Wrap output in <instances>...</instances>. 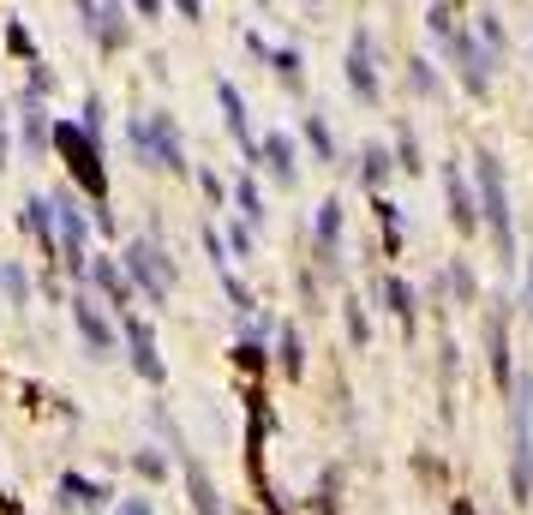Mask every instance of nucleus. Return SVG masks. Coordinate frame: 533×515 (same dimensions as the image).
<instances>
[{
    "instance_id": "2f4dec72",
    "label": "nucleus",
    "mask_w": 533,
    "mask_h": 515,
    "mask_svg": "<svg viewBox=\"0 0 533 515\" xmlns=\"http://www.w3.org/2000/svg\"><path fill=\"white\" fill-rule=\"evenodd\" d=\"M444 282L462 294V306H474V294H480V288H474V264H468V258H450V264H444Z\"/></svg>"
},
{
    "instance_id": "aec40b11",
    "label": "nucleus",
    "mask_w": 533,
    "mask_h": 515,
    "mask_svg": "<svg viewBox=\"0 0 533 515\" xmlns=\"http://www.w3.org/2000/svg\"><path fill=\"white\" fill-rule=\"evenodd\" d=\"M300 138H306L312 162H324V168H342V150H336V132H330V120H324V114H306V120H300Z\"/></svg>"
},
{
    "instance_id": "2eb2a0df",
    "label": "nucleus",
    "mask_w": 533,
    "mask_h": 515,
    "mask_svg": "<svg viewBox=\"0 0 533 515\" xmlns=\"http://www.w3.org/2000/svg\"><path fill=\"white\" fill-rule=\"evenodd\" d=\"M132 24H138V18H126V6H120V0H96V18H90V42H96L102 54H120V48L132 42Z\"/></svg>"
},
{
    "instance_id": "0eeeda50",
    "label": "nucleus",
    "mask_w": 533,
    "mask_h": 515,
    "mask_svg": "<svg viewBox=\"0 0 533 515\" xmlns=\"http://www.w3.org/2000/svg\"><path fill=\"white\" fill-rule=\"evenodd\" d=\"M66 318H72V330H78V342H84V354L90 360H120V324H114V312L96 300V294H66Z\"/></svg>"
},
{
    "instance_id": "412c9836",
    "label": "nucleus",
    "mask_w": 533,
    "mask_h": 515,
    "mask_svg": "<svg viewBox=\"0 0 533 515\" xmlns=\"http://www.w3.org/2000/svg\"><path fill=\"white\" fill-rule=\"evenodd\" d=\"M180 474H186V498H192V515H228V510H222V498H216V486H210V474H204L192 456L180 462Z\"/></svg>"
},
{
    "instance_id": "4468645a",
    "label": "nucleus",
    "mask_w": 533,
    "mask_h": 515,
    "mask_svg": "<svg viewBox=\"0 0 533 515\" xmlns=\"http://www.w3.org/2000/svg\"><path fill=\"white\" fill-rule=\"evenodd\" d=\"M84 282H90V288L102 294V306H108V312H120V318L138 306V294H132V282H126L120 258H90V276H84Z\"/></svg>"
},
{
    "instance_id": "4be33fe9",
    "label": "nucleus",
    "mask_w": 533,
    "mask_h": 515,
    "mask_svg": "<svg viewBox=\"0 0 533 515\" xmlns=\"http://www.w3.org/2000/svg\"><path fill=\"white\" fill-rule=\"evenodd\" d=\"M354 174H360V186H366V192H384V180L396 174V156H390V144H366Z\"/></svg>"
},
{
    "instance_id": "49530a36",
    "label": "nucleus",
    "mask_w": 533,
    "mask_h": 515,
    "mask_svg": "<svg viewBox=\"0 0 533 515\" xmlns=\"http://www.w3.org/2000/svg\"><path fill=\"white\" fill-rule=\"evenodd\" d=\"M252 6H270V0H252Z\"/></svg>"
},
{
    "instance_id": "a878e982",
    "label": "nucleus",
    "mask_w": 533,
    "mask_h": 515,
    "mask_svg": "<svg viewBox=\"0 0 533 515\" xmlns=\"http://www.w3.org/2000/svg\"><path fill=\"white\" fill-rule=\"evenodd\" d=\"M372 216H378V234L390 240V258H396L402 252V204L384 198V192H372Z\"/></svg>"
},
{
    "instance_id": "1a4fd4ad",
    "label": "nucleus",
    "mask_w": 533,
    "mask_h": 515,
    "mask_svg": "<svg viewBox=\"0 0 533 515\" xmlns=\"http://www.w3.org/2000/svg\"><path fill=\"white\" fill-rule=\"evenodd\" d=\"M120 354H126V366H132L144 384H162V378H168L162 348H156V330H150V318H138V312L120 318Z\"/></svg>"
},
{
    "instance_id": "de8ad7c7",
    "label": "nucleus",
    "mask_w": 533,
    "mask_h": 515,
    "mask_svg": "<svg viewBox=\"0 0 533 515\" xmlns=\"http://www.w3.org/2000/svg\"><path fill=\"white\" fill-rule=\"evenodd\" d=\"M306 6H318V0H306Z\"/></svg>"
},
{
    "instance_id": "f8f14e48",
    "label": "nucleus",
    "mask_w": 533,
    "mask_h": 515,
    "mask_svg": "<svg viewBox=\"0 0 533 515\" xmlns=\"http://www.w3.org/2000/svg\"><path fill=\"white\" fill-rule=\"evenodd\" d=\"M18 144H24V156L30 162H42L48 150H54V114H48V102L42 96H30V90H18Z\"/></svg>"
},
{
    "instance_id": "f257e3e1",
    "label": "nucleus",
    "mask_w": 533,
    "mask_h": 515,
    "mask_svg": "<svg viewBox=\"0 0 533 515\" xmlns=\"http://www.w3.org/2000/svg\"><path fill=\"white\" fill-rule=\"evenodd\" d=\"M474 198H480V228L492 234L498 264H516V210H510V174L498 150H474Z\"/></svg>"
},
{
    "instance_id": "a211bd4d",
    "label": "nucleus",
    "mask_w": 533,
    "mask_h": 515,
    "mask_svg": "<svg viewBox=\"0 0 533 515\" xmlns=\"http://www.w3.org/2000/svg\"><path fill=\"white\" fill-rule=\"evenodd\" d=\"M24 228H30V240L42 246V258L60 264V240H54V204H48V192H30V198H24Z\"/></svg>"
},
{
    "instance_id": "ddd939ff",
    "label": "nucleus",
    "mask_w": 533,
    "mask_h": 515,
    "mask_svg": "<svg viewBox=\"0 0 533 515\" xmlns=\"http://www.w3.org/2000/svg\"><path fill=\"white\" fill-rule=\"evenodd\" d=\"M54 498H60V510L102 515V510H114V498H120V492H114L108 480H84V474H72V468H66V474L54 480Z\"/></svg>"
},
{
    "instance_id": "20e7f679",
    "label": "nucleus",
    "mask_w": 533,
    "mask_h": 515,
    "mask_svg": "<svg viewBox=\"0 0 533 515\" xmlns=\"http://www.w3.org/2000/svg\"><path fill=\"white\" fill-rule=\"evenodd\" d=\"M510 504L528 510L533 504V372L522 366L510 384Z\"/></svg>"
},
{
    "instance_id": "b1692460",
    "label": "nucleus",
    "mask_w": 533,
    "mask_h": 515,
    "mask_svg": "<svg viewBox=\"0 0 533 515\" xmlns=\"http://www.w3.org/2000/svg\"><path fill=\"white\" fill-rule=\"evenodd\" d=\"M276 366H282V378H300L306 372V336H300V324H282L276 330Z\"/></svg>"
},
{
    "instance_id": "9b49d317",
    "label": "nucleus",
    "mask_w": 533,
    "mask_h": 515,
    "mask_svg": "<svg viewBox=\"0 0 533 515\" xmlns=\"http://www.w3.org/2000/svg\"><path fill=\"white\" fill-rule=\"evenodd\" d=\"M438 180H444V204H450V228L462 240L480 234V198H474V180L456 168V162H438Z\"/></svg>"
},
{
    "instance_id": "dca6fc26",
    "label": "nucleus",
    "mask_w": 533,
    "mask_h": 515,
    "mask_svg": "<svg viewBox=\"0 0 533 515\" xmlns=\"http://www.w3.org/2000/svg\"><path fill=\"white\" fill-rule=\"evenodd\" d=\"M486 354H492V384H498V396H510L516 366H510V324H504V306L486 312Z\"/></svg>"
},
{
    "instance_id": "a18cd8bd",
    "label": "nucleus",
    "mask_w": 533,
    "mask_h": 515,
    "mask_svg": "<svg viewBox=\"0 0 533 515\" xmlns=\"http://www.w3.org/2000/svg\"><path fill=\"white\" fill-rule=\"evenodd\" d=\"M528 306H533V264H528Z\"/></svg>"
},
{
    "instance_id": "7ed1b4c3",
    "label": "nucleus",
    "mask_w": 533,
    "mask_h": 515,
    "mask_svg": "<svg viewBox=\"0 0 533 515\" xmlns=\"http://www.w3.org/2000/svg\"><path fill=\"white\" fill-rule=\"evenodd\" d=\"M126 150H132V162L144 168V174H192V162H186V138H180V126H174V114L168 108H150V114H132L126 120Z\"/></svg>"
},
{
    "instance_id": "6e6552de",
    "label": "nucleus",
    "mask_w": 533,
    "mask_h": 515,
    "mask_svg": "<svg viewBox=\"0 0 533 515\" xmlns=\"http://www.w3.org/2000/svg\"><path fill=\"white\" fill-rule=\"evenodd\" d=\"M342 78H348V96L360 102V108H384V78H378V42H372V30L360 24L354 36H348V54H342Z\"/></svg>"
},
{
    "instance_id": "c03bdc74",
    "label": "nucleus",
    "mask_w": 533,
    "mask_h": 515,
    "mask_svg": "<svg viewBox=\"0 0 533 515\" xmlns=\"http://www.w3.org/2000/svg\"><path fill=\"white\" fill-rule=\"evenodd\" d=\"M0 510H6V515H12V510H18V504H12V498H6V492H0Z\"/></svg>"
},
{
    "instance_id": "58836bf2",
    "label": "nucleus",
    "mask_w": 533,
    "mask_h": 515,
    "mask_svg": "<svg viewBox=\"0 0 533 515\" xmlns=\"http://www.w3.org/2000/svg\"><path fill=\"white\" fill-rule=\"evenodd\" d=\"M6 156H12V114H6V96H0V168H6Z\"/></svg>"
},
{
    "instance_id": "cd10ccee",
    "label": "nucleus",
    "mask_w": 533,
    "mask_h": 515,
    "mask_svg": "<svg viewBox=\"0 0 533 515\" xmlns=\"http://www.w3.org/2000/svg\"><path fill=\"white\" fill-rule=\"evenodd\" d=\"M474 36H480V48H486L492 60L510 54V36H504V18H498V12H480V18H474Z\"/></svg>"
},
{
    "instance_id": "393cba45",
    "label": "nucleus",
    "mask_w": 533,
    "mask_h": 515,
    "mask_svg": "<svg viewBox=\"0 0 533 515\" xmlns=\"http://www.w3.org/2000/svg\"><path fill=\"white\" fill-rule=\"evenodd\" d=\"M0 300H6L12 312H24V306H30V270H24L18 258H6V264H0Z\"/></svg>"
},
{
    "instance_id": "39448f33",
    "label": "nucleus",
    "mask_w": 533,
    "mask_h": 515,
    "mask_svg": "<svg viewBox=\"0 0 533 515\" xmlns=\"http://www.w3.org/2000/svg\"><path fill=\"white\" fill-rule=\"evenodd\" d=\"M120 270H126L132 294H138V300H150V312H156V306H168V294H174V282H180V264L168 258L162 234H132V240H126V252H120Z\"/></svg>"
},
{
    "instance_id": "7c9ffc66",
    "label": "nucleus",
    "mask_w": 533,
    "mask_h": 515,
    "mask_svg": "<svg viewBox=\"0 0 533 515\" xmlns=\"http://www.w3.org/2000/svg\"><path fill=\"white\" fill-rule=\"evenodd\" d=\"M132 468H138V480H168L174 456H168V450H156V444H144V450L132 456Z\"/></svg>"
},
{
    "instance_id": "37998d69",
    "label": "nucleus",
    "mask_w": 533,
    "mask_h": 515,
    "mask_svg": "<svg viewBox=\"0 0 533 515\" xmlns=\"http://www.w3.org/2000/svg\"><path fill=\"white\" fill-rule=\"evenodd\" d=\"M78 6V18H84V30H90V18H96V0H72Z\"/></svg>"
},
{
    "instance_id": "9d476101",
    "label": "nucleus",
    "mask_w": 533,
    "mask_h": 515,
    "mask_svg": "<svg viewBox=\"0 0 533 515\" xmlns=\"http://www.w3.org/2000/svg\"><path fill=\"white\" fill-rule=\"evenodd\" d=\"M342 234H348V210H342V198H324L318 222H312V252H318V276L324 282L342 276Z\"/></svg>"
},
{
    "instance_id": "423d86ee",
    "label": "nucleus",
    "mask_w": 533,
    "mask_h": 515,
    "mask_svg": "<svg viewBox=\"0 0 533 515\" xmlns=\"http://www.w3.org/2000/svg\"><path fill=\"white\" fill-rule=\"evenodd\" d=\"M48 204H54V240H60V270H66L72 282H84V276H90V216L78 210L72 186H54V192H48Z\"/></svg>"
},
{
    "instance_id": "f704fd0d",
    "label": "nucleus",
    "mask_w": 533,
    "mask_h": 515,
    "mask_svg": "<svg viewBox=\"0 0 533 515\" xmlns=\"http://www.w3.org/2000/svg\"><path fill=\"white\" fill-rule=\"evenodd\" d=\"M342 318H348V342H354V348H366V342H372V324H366L360 300H342Z\"/></svg>"
},
{
    "instance_id": "6ab92c4d",
    "label": "nucleus",
    "mask_w": 533,
    "mask_h": 515,
    "mask_svg": "<svg viewBox=\"0 0 533 515\" xmlns=\"http://www.w3.org/2000/svg\"><path fill=\"white\" fill-rule=\"evenodd\" d=\"M378 306H384L408 336H414V324H420V300H414V288H408L402 276H378Z\"/></svg>"
},
{
    "instance_id": "f03ea898",
    "label": "nucleus",
    "mask_w": 533,
    "mask_h": 515,
    "mask_svg": "<svg viewBox=\"0 0 533 515\" xmlns=\"http://www.w3.org/2000/svg\"><path fill=\"white\" fill-rule=\"evenodd\" d=\"M426 30H432V42L444 48V60L456 66L462 90H468L474 102H486V96H492V72H498V60L480 48V36H474V30H462L450 6H432V12H426Z\"/></svg>"
},
{
    "instance_id": "ea45409f",
    "label": "nucleus",
    "mask_w": 533,
    "mask_h": 515,
    "mask_svg": "<svg viewBox=\"0 0 533 515\" xmlns=\"http://www.w3.org/2000/svg\"><path fill=\"white\" fill-rule=\"evenodd\" d=\"M108 515H156V510H150V498H114Z\"/></svg>"
},
{
    "instance_id": "c9c22d12",
    "label": "nucleus",
    "mask_w": 533,
    "mask_h": 515,
    "mask_svg": "<svg viewBox=\"0 0 533 515\" xmlns=\"http://www.w3.org/2000/svg\"><path fill=\"white\" fill-rule=\"evenodd\" d=\"M234 366H240V372H258V366H264V342H258V336L234 342Z\"/></svg>"
},
{
    "instance_id": "c756f323",
    "label": "nucleus",
    "mask_w": 533,
    "mask_h": 515,
    "mask_svg": "<svg viewBox=\"0 0 533 515\" xmlns=\"http://www.w3.org/2000/svg\"><path fill=\"white\" fill-rule=\"evenodd\" d=\"M234 210H240V222H246V228H258V222L270 216V210H264V198H258V186H252V174H240V180H234Z\"/></svg>"
},
{
    "instance_id": "4c0bfd02",
    "label": "nucleus",
    "mask_w": 533,
    "mask_h": 515,
    "mask_svg": "<svg viewBox=\"0 0 533 515\" xmlns=\"http://www.w3.org/2000/svg\"><path fill=\"white\" fill-rule=\"evenodd\" d=\"M126 6H132L138 24H156V18H162V0H126Z\"/></svg>"
},
{
    "instance_id": "79ce46f5",
    "label": "nucleus",
    "mask_w": 533,
    "mask_h": 515,
    "mask_svg": "<svg viewBox=\"0 0 533 515\" xmlns=\"http://www.w3.org/2000/svg\"><path fill=\"white\" fill-rule=\"evenodd\" d=\"M174 12H180L186 24H198V18H204V0H174Z\"/></svg>"
},
{
    "instance_id": "5701e85b",
    "label": "nucleus",
    "mask_w": 533,
    "mask_h": 515,
    "mask_svg": "<svg viewBox=\"0 0 533 515\" xmlns=\"http://www.w3.org/2000/svg\"><path fill=\"white\" fill-rule=\"evenodd\" d=\"M408 90L420 102H444V72L426 60V54H408Z\"/></svg>"
},
{
    "instance_id": "bb28decb",
    "label": "nucleus",
    "mask_w": 533,
    "mask_h": 515,
    "mask_svg": "<svg viewBox=\"0 0 533 515\" xmlns=\"http://www.w3.org/2000/svg\"><path fill=\"white\" fill-rule=\"evenodd\" d=\"M270 72H276L288 90H306V54H300V48H270Z\"/></svg>"
},
{
    "instance_id": "f3484780",
    "label": "nucleus",
    "mask_w": 533,
    "mask_h": 515,
    "mask_svg": "<svg viewBox=\"0 0 533 515\" xmlns=\"http://www.w3.org/2000/svg\"><path fill=\"white\" fill-rule=\"evenodd\" d=\"M258 144H264V168H270V180L294 192V180H300V144H294V132H270V138H258Z\"/></svg>"
},
{
    "instance_id": "09e8293b",
    "label": "nucleus",
    "mask_w": 533,
    "mask_h": 515,
    "mask_svg": "<svg viewBox=\"0 0 533 515\" xmlns=\"http://www.w3.org/2000/svg\"><path fill=\"white\" fill-rule=\"evenodd\" d=\"M240 515H252V510H240Z\"/></svg>"
},
{
    "instance_id": "72a5a7b5",
    "label": "nucleus",
    "mask_w": 533,
    "mask_h": 515,
    "mask_svg": "<svg viewBox=\"0 0 533 515\" xmlns=\"http://www.w3.org/2000/svg\"><path fill=\"white\" fill-rule=\"evenodd\" d=\"M6 48H12L24 66H30V60H42V54H36V42H30V30H24V18H6Z\"/></svg>"
},
{
    "instance_id": "473e14b6",
    "label": "nucleus",
    "mask_w": 533,
    "mask_h": 515,
    "mask_svg": "<svg viewBox=\"0 0 533 515\" xmlns=\"http://www.w3.org/2000/svg\"><path fill=\"white\" fill-rule=\"evenodd\" d=\"M222 246H228V252H234V258H240V264H246V258H252V252H258V240H252V228H246V222H240V216H234V222H228V228H222Z\"/></svg>"
},
{
    "instance_id": "c85d7f7f",
    "label": "nucleus",
    "mask_w": 533,
    "mask_h": 515,
    "mask_svg": "<svg viewBox=\"0 0 533 515\" xmlns=\"http://www.w3.org/2000/svg\"><path fill=\"white\" fill-rule=\"evenodd\" d=\"M390 156H396V168H402V174H420V168H426L420 138H414V126H408V120H396V150H390Z\"/></svg>"
},
{
    "instance_id": "e433bc0d",
    "label": "nucleus",
    "mask_w": 533,
    "mask_h": 515,
    "mask_svg": "<svg viewBox=\"0 0 533 515\" xmlns=\"http://www.w3.org/2000/svg\"><path fill=\"white\" fill-rule=\"evenodd\" d=\"M102 114H108V108H102V96H96V90H90V96H84V120H78V126H84V132H96V138H102Z\"/></svg>"
},
{
    "instance_id": "a19ab883",
    "label": "nucleus",
    "mask_w": 533,
    "mask_h": 515,
    "mask_svg": "<svg viewBox=\"0 0 533 515\" xmlns=\"http://www.w3.org/2000/svg\"><path fill=\"white\" fill-rule=\"evenodd\" d=\"M198 186H204V192H210V204H222V198H228V192H222V180H216V174H210V168H198Z\"/></svg>"
}]
</instances>
